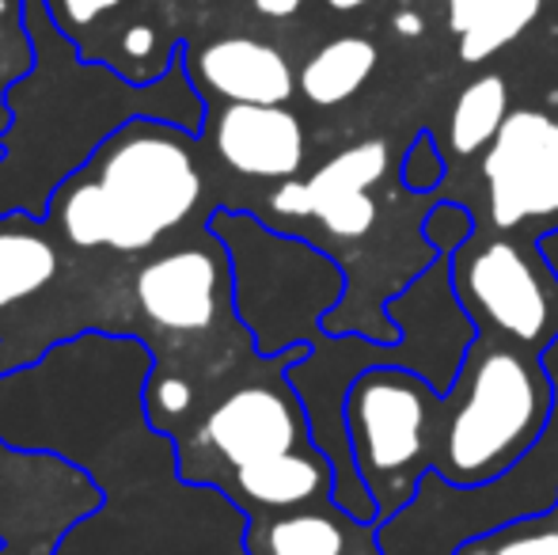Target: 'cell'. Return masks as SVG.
Returning <instances> with one entry per match:
<instances>
[{
  "instance_id": "6da1fadb",
  "label": "cell",
  "mask_w": 558,
  "mask_h": 555,
  "mask_svg": "<svg viewBox=\"0 0 558 555\" xmlns=\"http://www.w3.org/2000/svg\"><path fill=\"white\" fill-rule=\"evenodd\" d=\"M551 408L547 377L524 350L490 347L475 358L437 445V468L456 483L506 472L539 437Z\"/></svg>"
},
{
  "instance_id": "7a4b0ae2",
  "label": "cell",
  "mask_w": 558,
  "mask_h": 555,
  "mask_svg": "<svg viewBox=\"0 0 558 555\" xmlns=\"http://www.w3.org/2000/svg\"><path fill=\"white\" fill-rule=\"evenodd\" d=\"M99 186L111 206V248L141 252L175 229L202 194L191 148L171 130L133 122L99 156Z\"/></svg>"
},
{
  "instance_id": "3957f363",
  "label": "cell",
  "mask_w": 558,
  "mask_h": 555,
  "mask_svg": "<svg viewBox=\"0 0 558 555\" xmlns=\"http://www.w3.org/2000/svg\"><path fill=\"white\" fill-rule=\"evenodd\" d=\"M350 442L357 468L376 487H399L418 475L434 449L429 434V393L414 377L396 370H373L350 388Z\"/></svg>"
},
{
  "instance_id": "277c9868",
  "label": "cell",
  "mask_w": 558,
  "mask_h": 555,
  "mask_svg": "<svg viewBox=\"0 0 558 555\" xmlns=\"http://www.w3.org/2000/svg\"><path fill=\"white\" fill-rule=\"evenodd\" d=\"M483 179L498 229L558 214V122L544 111H513L486 145Z\"/></svg>"
},
{
  "instance_id": "5b68a950",
  "label": "cell",
  "mask_w": 558,
  "mask_h": 555,
  "mask_svg": "<svg viewBox=\"0 0 558 555\" xmlns=\"http://www.w3.org/2000/svg\"><path fill=\"white\" fill-rule=\"evenodd\" d=\"M460 293L478 319L521 347H539L558 331V289L509 240L483 244L460 270Z\"/></svg>"
},
{
  "instance_id": "8992f818",
  "label": "cell",
  "mask_w": 558,
  "mask_h": 555,
  "mask_svg": "<svg viewBox=\"0 0 558 555\" xmlns=\"http://www.w3.org/2000/svg\"><path fill=\"white\" fill-rule=\"evenodd\" d=\"M214 141L221 160L240 176L289 179L304 164V126L286 104H228Z\"/></svg>"
},
{
  "instance_id": "52a82bcc",
  "label": "cell",
  "mask_w": 558,
  "mask_h": 555,
  "mask_svg": "<svg viewBox=\"0 0 558 555\" xmlns=\"http://www.w3.org/2000/svg\"><path fill=\"white\" fill-rule=\"evenodd\" d=\"M206 437L232 468H247L296 449L301 415L278 388L247 385L228 396L221 408L209 415Z\"/></svg>"
},
{
  "instance_id": "ba28073f",
  "label": "cell",
  "mask_w": 558,
  "mask_h": 555,
  "mask_svg": "<svg viewBox=\"0 0 558 555\" xmlns=\"http://www.w3.org/2000/svg\"><path fill=\"white\" fill-rule=\"evenodd\" d=\"M221 270L206 252H171L137 275V301L168 331H206L217 316Z\"/></svg>"
},
{
  "instance_id": "9c48e42d",
  "label": "cell",
  "mask_w": 558,
  "mask_h": 555,
  "mask_svg": "<svg viewBox=\"0 0 558 555\" xmlns=\"http://www.w3.org/2000/svg\"><path fill=\"white\" fill-rule=\"evenodd\" d=\"M194 73L202 88L228 104H286L296 88L293 65L270 43L247 35L214 38L194 53Z\"/></svg>"
},
{
  "instance_id": "30bf717a",
  "label": "cell",
  "mask_w": 558,
  "mask_h": 555,
  "mask_svg": "<svg viewBox=\"0 0 558 555\" xmlns=\"http://www.w3.org/2000/svg\"><path fill=\"white\" fill-rule=\"evenodd\" d=\"M327 464L316 453L289 449L281 457L258 460V464L235 468V483L240 491L258 506L270 510H296V506L312 503L327 491Z\"/></svg>"
},
{
  "instance_id": "8fae6325",
  "label": "cell",
  "mask_w": 558,
  "mask_h": 555,
  "mask_svg": "<svg viewBox=\"0 0 558 555\" xmlns=\"http://www.w3.org/2000/svg\"><path fill=\"white\" fill-rule=\"evenodd\" d=\"M376 46L361 35H342L319 46L301 69V92L316 107H338L365 88L376 69Z\"/></svg>"
},
{
  "instance_id": "7c38bea8",
  "label": "cell",
  "mask_w": 558,
  "mask_h": 555,
  "mask_svg": "<svg viewBox=\"0 0 558 555\" xmlns=\"http://www.w3.org/2000/svg\"><path fill=\"white\" fill-rule=\"evenodd\" d=\"M255 555H345L350 536L342 521L319 510H293L266 521L258 536L251 541Z\"/></svg>"
},
{
  "instance_id": "4fadbf2b",
  "label": "cell",
  "mask_w": 558,
  "mask_h": 555,
  "mask_svg": "<svg viewBox=\"0 0 558 555\" xmlns=\"http://www.w3.org/2000/svg\"><path fill=\"white\" fill-rule=\"evenodd\" d=\"M509 119V88L501 76H478L460 92L448 119V141L460 156H471L498 137L501 122Z\"/></svg>"
},
{
  "instance_id": "5bb4252c",
  "label": "cell",
  "mask_w": 558,
  "mask_h": 555,
  "mask_svg": "<svg viewBox=\"0 0 558 555\" xmlns=\"http://www.w3.org/2000/svg\"><path fill=\"white\" fill-rule=\"evenodd\" d=\"M58 275L50 240L35 229H0V309L35 297Z\"/></svg>"
},
{
  "instance_id": "9a60e30c",
  "label": "cell",
  "mask_w": 558,
  "mask_h": 555,
  "mask_svg": "<svg viewBox=\"0 0 558 555\" xmlns=\"http://www.w3.org/2000/svg\"><path fill=\"white\" fill-rule=\"evenodd\" d=\"M391 164V153H388V141L373 137V141H361V145H350L342 148L338 156L324 164L316 176L308 179V202H312V217L324 202H335V198H345V194H361L368 186H376L384 179Z\"/></svg>"
},
{
  "instance_id": "2e32d148",
  "label": "cell",
  "mask_w": 558,
  "mask_h": 555,
  "mask_svg": "<svg viewBox=\"0 0 558 555\" xmlns=\"http://www.w3.org/2000/svg\"><path fill=\"white\" fill-rule=\"evenodd\" d=\"M539 8H544V0H490L478 12V20L460 35V58L471 61V65L486 61L501 46L513 43L517 35H524V27H532Z\"/></svg>"
},
{
  "instance_id": "e0dca14e",
  "label": "cell",
  "mask_w": 558,
  "mask_h": 555,
  "mask_svg": "<svg viewBox=\"0 0 558 555\" xmlns=\"http://www.w3.org/2000/svg\"><path fill=\"white\" fill-rule=\"evenodd\" d=\"M61 229L76 248H111V206L99 179L69 186L61 198Z\"/></svg>"
},
{
  "instance_id": "ac0fdd59",
  "label": "cell",
  "mask_w": 558,
  "mask_h": 555,
  "mask_svg": "<svg viewBox=\"0 0 558 555\" xmlns=\"http://www.w3.org/2000/svg\"><path fill=\"white\" fill-rule=\"evenodd\" d=\"M316 217L327 225V232H335V237L357 240L376 225V202H373V194H368V191L345 194V198L324 202V206L316 209Z\"/></svg>"
},
{
  "instance_id": "d6986e66",
  "label": "cell",
  "mask_w": 558,
  "mask_h": 555,
  "mask_svg": "<svg viewBox=\"0 0 558 555\" xmlns=\"http://www.w3.org/2000/svg\"><path fill=\"white\" fill-rule=\"evenodd\" d=\"M122 4L125 0H46V12L53 15V23H58L65 35L81 38L84 31L104 23L107 15L118 12Z\"/></svg>"
},
{
  "instance_id": "ffe728a7",
  "label": "cell",
  "mask_w": 558,
  "mask_h": 555,
  "mask_svg": "<svg viewBox=\"0 0 558 555\" xmlns=\"http://www.w3.org/2000/svg\"><path fill=\"white\" fill-rule=\"evenodd\" d=\"M463 555H558V529H551V533L506 536L498 544H475Z\"/></svg>"
},
{
  "instance_id": "44dd1931",
  "label": "cell",
  "mask_w": 558,
  "mask_h": 555,
  "mask_svg": "<svg viewBox=\"0 0 558 555\" xmlns=\"http://www.w3.org/2000/svg\"><path fill=\"white\" fill-rule=\"evenodd\" d=\"M153 408L156 411H168V415H183L191 408V385L179 377H168L153 388Z\"/></svg>"
},
{
  "instance_id": "7402d4cb",
  "label": "cell",
  "mask_w": 558,
  "mask_h": 555,
  "mask_svg": "<svg viewBox=\"0 0 558 555\" xmlns=\"http://www.w3.org/2000/svg\"><path fill=\"white\" fill-rule=\"evenodd\" d=\"M274 214L281 217H312V202H308V186L304 183H281L278 194L270 198Z\"/></svg>"
},
{
  "instance_id": "603a6c76",
  "label": "cell",
  "mask_w": 558,
  "mask_h": 555,
  "mask_svg": "<svg viewBox=\"0 0 558 555\" xmlns=\"http://www.w3.org/2000/svg\"><path fill=\"white\" fill-rule=\"evenodd\" d=\"M156 50H160V38H156L153 27H125V35H122L125 58L141 61V58H153Z\"/></svg>"
},
{
  "instance_id": "cb8c5ba5",
  "label": "cell",
  "mask_w": 558,
  "mask_h": 555,
  "mask_svg": "<svg viewBox=\"0 0 558 555\" xmlns=\"http://www.w3.org/2000/svg\"><path fill=\"white\" fill-rule=\"evenodd\" d=\"M486 4H490V0H448V27H452L456 35H463V31L478 20V12H483Z\"/></svg>"
},
{
  "instance_id": "d4e9b609",
  "label": "cell",
  "mask_w": 558,
  "mask_h": 555,
  "mask_svg": "<svg viewBox=\"0 0 558 555\" xmlns=\"http://www.w3.org/2000/svg\"><path fill=\"white\" fill-rule=\"evenodd\" d=\"M255 4L258 15H266V20H289V15L301 12L304 0H251Z\"/></svg>"
},
{
  "instance_id": "484cf974",
  "label": "cell",
  "mask_w": 558,
  "mask_h": 555,
  "mask_svg": "<svg viewBox=\"0 0 558 555\" xmlns=\"http://www.w3.org/2000/svg\"><path fill=\"white\" fill-rule=\"evenodd\" d=\"M327 4H331V8H335V12H353V8L368 4V0H327Z\"/></svg>"
}]
</instances>
